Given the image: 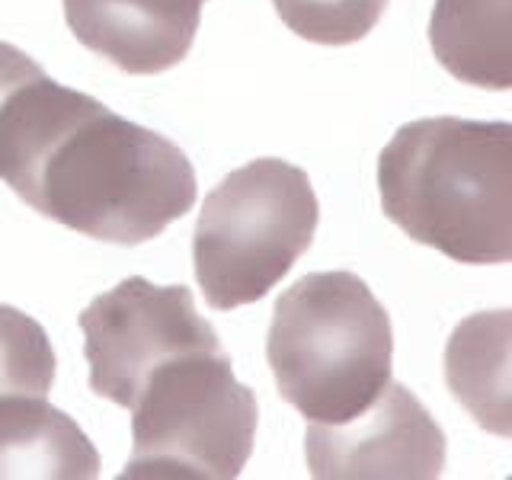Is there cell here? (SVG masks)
Here are the masks:
<instances>
[{"instance_id": "obj_4", "label": "cell", "mask_w": 512, "mask_h": 480, "mask_svg": "<svg viewBox=\"0 0 512 480\" xmlns=\"http://www.w3.org/2000/svg\"><path fill=\"white\" fill-rule=\"evenodd\" d=\"M320 221L314 186L301 167L279 157L250 160L208 192L192 234V263L205 301L231 311L269 295Z\"/></svg>"}, {"instance_id": "obj_7", "label": "cell", "mask_w": 512, "mask_h": 480, "mask_svg": "<svg viewBox=\"0 0 512 480\" xmlns=\"http://www.w3.org/2000/svg\"><path fill=\"white\" fill-rule=\"evenodd\" d=\"M317 480H432L445 468V432L420 397L388 381L346 423H311L304 436Z\"/></svg>"}, {"instance_id": "obj_14", "label": "cell", "mask_w": 512, "mask_h": 480, "mask_svg": "<svg viewBox=\"0 0 512 480\" xmlns=\"http://www.w3.org/2000/svg\"><path fill=\"white\" fill-rule=\"evenodd\" d=\"M39 71L42 68L26 52H20V48L10 45V42H0V106H4L7 93L16 84H23L26 77L39 74Z\"/></svg>"}, {"instance_id": "obj_11", "label": "cell", "mask_w": 512, "mask_h": 480, "mask_svg": "<svg viewBox=\"0 0 512 480\" xmlns=\"http://www.w3.org/2000/svg\"><path fill=\"white\" fill-rule=\"evenodd\" d=\"M509 311L474 314L445 349V381L477 426L509 436Z\"/></svg>"}, {"instance_id": "obj_2", "label": "cell", "mask_w": 512, "mask_h": 480, "mask_svg": "<svg viewBox=\"0 0 512 480\" xmlns=\"http://www.w3.org/2000/svg\"><path fill=\"white\" fill-rule=\"evenodd\" d=\"M381 208L416 244L468 266L512 260V125L416 119L378 157Z\"/></svg>"}, {"instance_id": "obj_3", "label": "cell", "mask_w": 512, "mask_h": 480, "mask_svg": "<svg viewBox=\"0 0 512 480\" xmlns=\"http://www.w3.org/2000/svg\"><path fill=\"white\" fill-rule=\"evenodd\" d=\"M391 317L356 272H308L272 311L266 359L279 397L311 423H346L391 381Z\"/></svg>"}, {"instance_id": "obj_10", "label": "cell", "mask_w": 512, "mask_h": 480, "mask_svg": "<svg viewBox=\"0 0 512 480\" xmlns=\"http://www.w3.org/2000/svg\"><path fill=\"white\" fill-rule=\"evenodd\" d=\"M429 45L461 84L512 87V0H436Z\"/></svg>"}, {"instance_id": "obj_6", "label": "cell", "mask_w": 512, "mask_h": 480, "mask_svg": "<svg viewBox=\"0 0 512 480\" xmlns=\"http://www.w3.org/2000/svg\"><path fill=\"white\" fill-rule=\"evenodd\" d=\"M80 330L90 391L125 410L157 365L186 352L221 349L186 285H154L141 276L93 298L80 314Z\"/></svg>"}, {"instance_id": "obj_13", "label": "cell", "mask_w": 512, "mask_h": 480, "mask_svg": "<svg viewBox=\"0 0 512 480\" xmlns=\"http://www.w3.org/2000/svg\"><path fill=\"white\" fill-rule=\"evenodd\" d=\"M295 36L317 45L362 42L378 26L388 0H272Z\"/></svg>"}, {"instance_id": "obj_9", "label": "cell", "mask_w": 512, "mask_h": 480, "mask_svg": "<svg viewBox=\"0 0 512 480\" xmlns=\"http://www.w3.org/2000/svg\"><path fill=\"white\" fill-rule=\"evenodd\" d=\"M100 474L87 432L45 397H0V480H93Z\"/></svg>"}, {"instance_id": "obj_8", "label": "cell", "mask_w": 512, "mask_h": 480, "mask_svg": "<svg viewBox=\"0 0 512 480\" xmlns=\"http://www.w3.org/2000/svg\"><path fill=\"white\" fill-rule=\"evenodd\" d=\"M205 0H64L74 39L125 74H164L186 55Z\"/></svg>"}, {"instance_id": "obj_5", "label": "cell", "mask_w": 512, "mask_h": 480, "mask_svg": "<svg viewBox=\"0 0 512 480\" xmlns=\"http://www.w3.org/2000/svg\"><path fill=\"white\" fill-rule=\"evenodd\" d=\"M122 480H234L256 436V397L224 349L186 352L144 378L132 400Z\"/></svg>"}, {"instance_id": "obj_1", "label": "cell", "mask_w": 512, "mask_h": 480, "mask_svg": "<svg viewBox=\"0 0 512 480\" xmlns=\"http://www.w3.org/2000/svg\"><path fill=\"white\" fill-rule=\"evenodd\" d=\"M0 180L42 218L103 244L160 237L196 205L189 157L45 71L0 106Z\"/></svg>"}, {"instance_id": "obj_12", "label": "cell", "mask_w": 512, "mask_h": 480, "mask_svg": "<svg viewBox=\"0 0 512 480\" xmlns=\"http://www.w3.org/2000/svg\"><path fill=\"white\" fill-rule=\"evenodd\" d=\"M55 384V349L45 327L0 304V397H45Z\"/></svg>"}]
</instances>
